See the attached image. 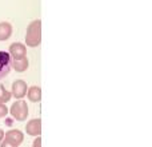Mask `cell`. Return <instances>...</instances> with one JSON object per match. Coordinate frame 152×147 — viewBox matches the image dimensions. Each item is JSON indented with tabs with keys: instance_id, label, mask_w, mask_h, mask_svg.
Returning a JSON list of instances; mask_svg holds the SVG:
<instances>
[{
	"instance_id": "3",
	"label": "cell",
	"mask_w": 152,
	"mask_h": 147,
	"mask_svg": "<svg viewBox=\"0 0 152 147\" xmlns=\"http://www.w3.org/2000/svg\"><path fill=\"white\" fill-rule=\"evenodd\" d=\"M12 67V58L8 52L0 51V80L10 74Z\"/></svg>"
},
{
	"instance_id": "4",
	"label": "cell",
	"mask_w": 152,
	"mask_h": 147,
	"mask_svg": "<svg viewBox=\"0 0 152 147\" xmlns=\"http://www.w3.org/2000/svg\"><path fill=\"white\" fill-rule=\"evenodd\" d=\"M12 96L16 99H23L27 95V83L24 80H15L12 83Z\"/></svg>"
},
{
	"instance_id": "2",
	"label": "cell",
	"mask_w": 152,
	"mask_h": 147,
	"mask_svg": "<svg viewBox=\"0 0 152 147\" xmlns=\"http://www.w3.org/2000/svg\"><path fill=\"white\" fill-rule=\"evenodd\" d=\"M11 115H12L13 119L19 122H23L27 119L28 116V106L24 100H18L15 102L12 106H11Z\"/></svg>"
},
{
	"instance_id": "10",
	"label": "cell",
	"mask_w": 152,
	"mask_h": 147,
	"mask_svg": "<svg viewBox=\"0 0 152 147\" xmlns=\"http://www.w3.org/2000/svg\"><path fill=\"white\" fill-rule=\"evenodd\" d=\"M27 95H28V99L31 102H40V99H42V90L37 86H32L27 90Z\"/></svg>"
},
{
	"instance_id": "11",
	"label": "cell",
	"mask_w": 152,
	"mask_h": 147,
	"mask_svg": "<svg viewBox=\"0 0 152 147\" xmlns=\"http://www.w3.org/2000/svg\"><path fill=\"white\" fill-rule=\"evenodd\" d=\"M0 103H3V104H4V103H7L8 100L11 99V96H12V94H11L10 91H7V90L4 88V86H0Z\"/></svg>"
},
{
	"instance_id": "7",
	"label": "cell",
	"mask_w": 152,
	"mask_h": 147,
	"mask_svg": "<svg viewBox=\"0 0 152 147\" xmlns=\"http://www.w3.org/2000/svg\"><path fill=\"white\" fill-rule=\"evenodd\" d=\"M4 138L8 140H11L12 143H15V145H21V142L24 140V135L21 131H19V130H10L8 132H5L4 134Z\"/></svg>"
},
{
	"instance_id": "12",
	"label": "cell",
	"mask_w": 152,
	"mask_h": 147,
	"mask_svg": "<svg viewBox=\"0 0 152 147\" xmlns=\"http://www.w3.org/2000/svg\"><path fill=\"white\" fill-rule=\"evenodd\" d=\"M8 115V108L5 104H3V103H0V118H4V116Z\"/></svg>"
},
{
	"instance_id": "13",
	"label": "cell",
	"mask_w": 152,
	"mask_h": 147,
	"mask_svg": "<svg viewBox=\"0 0 152 147\" xmlns=\"http://www.w3.org/2000/svg\"><path fill=\"white\" fill-rule=\"evenodd\" d=\"M0 146H1V147H19L18 145H15V143H12V142H11V140L5 139V138H4V139H3V142L0 143Z\"/></svg>"
},
{
	"instance_id": "5",
	"label": "cell",
	"mask_w": 152,
	"mask_h": 147,
	"mask_svg": "<svg viewBox=\"0 0 152 147\" xmlns=\"http://www.w3.org/2000/svg\"><path fill=\"white\" fill-rule=\"evenodd\" d=\"M10 54L12 56V59H20V58H26L27 54V48L23 43H12L10 46Z\"/></svg>"
},
{
	"instance_id": "9",
	"label": "cell",
	"mask_w": 152,
	"mask_h": 147,
	"mask_svg": "<svg viewBox=\"0 0 152 147\" xmlns=\"http://www.w3.org/2000/svg\"><path fill=\"white\" fill-rule=\"evenodd\" d=\"M29 63L28 59L26 58H20V59H12V67L16 72H24L27 68H28Z\"/></svg>"
},
{
	"instance_id": "14",
	"label": "cell",
	"mask_w": 152,
	"mask_h": 147,
	"mask_svg": "<svg viewBox=\"0 0 152 147\" xmlns=\"http://www.w3.org/2000/svg\"><path fill=\"white\" fill-rule=\"evenodd\" d=\"M32 147H42V138H40V137H37L36 139H35L34 146H32Z\"/></svg>"
},
{
	"instance_id": "15",
	"label": "cell",
	"mask_w": 152,
	"mask_h": 147,
	"mask_svg": "<svg viewBox=\"0 0 152 147\" xmlns=\"http://www.w3.org/2000/svg\"><path fill=\"white\" fill-rule=\"evenodd\" d=\"M3 139H4V131H3V130L0 129V143L3 142Z\"/></svg>"
},
{
	"instance_id": "8",
	"label": "cell",
	"mask_w": 152,
	"mask_h": 147,
	"mask_svg": "<svg viewBox=\"0 0 152 147\" xmlns=\"http://www.w3.org/2000/svg\"><path fill=\"white\" fill-rule=\"evenodd\" d=\"M12 35V26L8 21H1L0 23V42L10 39Z\"/></svg>"
},
{
	"instance_id": "1",
	"label": "cell",
	"mask_w": 152,
	"mask_h": 147,
	"mask_svg": "<svg viewBox=\"0 0 152 147\" xmlns=\"http://www.w3.org/2000/svg\"><path fill=\"white\" fill-rule=\"evenodd\" d=\"M42 42V21L37 19L29 23L28 28H27L26 35V43L29 47H37Z\"/></svg>"
},
{
	"instance_id": "6",
	"label": "cell",
	"mask_w": 152,
	"mask_h": 147,
	"mask_svg": "<svg viewBox=\"0 0 152 147\" xmlns=\"http://www.w3.org/2000/svg\"><path fill=\"white\" fill-rule=\"evenodd\" d=\"M26 131L28 135L32 137H39L42 134V121L39 118L37 119H32L28 123L26 124Z\"/></svg>"
}]
</instances>
